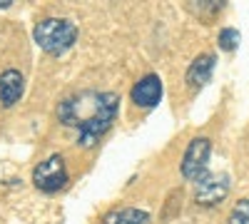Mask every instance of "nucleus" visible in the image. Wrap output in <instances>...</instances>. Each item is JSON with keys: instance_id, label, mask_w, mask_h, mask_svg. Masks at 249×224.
Returning <instances> with one entry per match:
<instances>
[{"instance_id": "423d86ee", "label": "nucleus", "mask_w": 249, "mask_h": 224, "mask_svg": "<svg viewBox=\"0 0 249 224\" xmlns=\"http://www.w3.org/2000/svg\"><path fill=\"white\" fill-rule=\"evenodd\" d=\"M230 194V174H207L197 182L195 202L199 207H214Z\"/></svg>"}, {"instance_id": "7ed1b4c3", "label": "nucleus", "mask_w": 249, "mask_h": 224, "mask_svg": "<svg viewBox=\"0 0 249 224\" xmlns=\"http://www.w3.org/2000/svg\"><path fill=\"white\" fill-rule=\"evenodd\" d=\"M117 112H120V97L115 92H102V105H100L97 115L77 130V145L95 147L100 137L112 127V122L117 120Z\"/></svg>"}, {"instance_id": "0eeeda50", "label": "nucleus", "mask_w": 249, "mask_h": 224, "mask_svg": "<svg viewBox=\"0 0 249 224\" xmlns=\"http://www.w3.org/2000/svg\"><path fill=\"white\" fill-rule=\"evenodd\" d=\"M130 97H132V103L137 107H147L150 110V107L160 105V100H162V80H160V75L150 72V75L140 77L137 83L132 85Z\"/></svg>"}, {"instance_id": "1a4fd4ad", "label": "nucleus", "mask_w": 249, "mask_h": 224, "mask_svg": "<svg viewBox=\"0 0 249 224\" xmlns=\"http://www.w3.org/2000/svg\"><path fill=\"white\" fill-rule=\"evenodd\" d=\"M25 90V77L18 70H5L0 75V103L3 107H13Z\"/></svg>"}, {"instance_id": "9d476101", "label": "nucleus", "mask_w": 249, "mask_h": 224, "mask_svg": "<svg viewBox=\"0 0 249 224\" xmlns=\"http://www.w3.org/2000/svg\"><path fill=\"white\" fill-rule=\"evenodd\" d=\"M147 222H150V214L144 209H135V207L115 209L102 219V224H147Z\"/></svg>"}, {"instance_id": "6e6552de", "label": "nucleus", "mask_w": 249, "mask_h": 224, "mask_svg": "<svg viewBox=\"0 0 249 224\" xmlns=\"http://www.w3.org/2000/svg\"><path fill=\"white\" fill-rule=\"evenodd\" d=\"M214 65H217V57H214L212 52H202V55H197L192 63H190V68H187V75H184L187 85H190L192 90H202V87L212 80Z\"/></svg>"}, {"instance_id": "f03ea898", "label": "nucleus", "mask_w": 249, "mask_h": 224, "mask_svg": "<svg viewBox=\"0 0 249 224\" xmlns=\"http://www.w3.org/2000/svg\"><path fill=\"white\" fill-rule=\"evenodd\" d=\"M100 105H102V92L82 90V92H77L72 97H65L57 105V120L65 127H77L80 130L85 122H90L97 115Z\"/></svg>"}, {"instance_id": "f8f14e48", "label": "nucleus", "mask_w": 249, "mask_h": 224, "mask_svg": "<svg viewBox=\"0 0 249 224\" xmlns=\"http://www.w3.org/2000/svg\"><path fill=\"white\" fill-rule=\"evenodd\" d=\"M227 224H249V199H239L232 207Z\"/></svg>"}, {"instance_id": "39448f33", "label": "nucleus", "mask_w": 249, "mask_h": 224, "mask_svg": "<svg viewBox=\"0 0 249 224\" xmlns=\"http://www.w3.org/2000/svg\"><path fill=\"white\" fill-rule=\"evenodd\" d=\"M212 142L207 137H195L184 150L182 157V177L187 182H199L207 177V165H210Z\"/></svg>"}, {"instance_id": "f257e3e1", "label": "nucleus", "mask_w": 249, "mask_h": 224, "mask_svg": "<svg viewBox=\"0 0 249 224\" xmlns=\"http://www.w3.org/2000/svg\"><path fill=\"white\" fill-rule=\"evenodd\" d=\"M33 37L37 48L48 55H65L77 40V28L68 17H43L33 28Z\"/></svg>"}, {"instance_id": "20e7f679", "label": "nucleus", "mask_w": 249, "mask_h": 224, "mask_svg": "<svg viewBox=\"0 0 249 224\" xmlns=\"http://www.w3.org/2000/svg\"><path fill=\"white\" fill-rule=\"evenodd\" d=\"M33 185L40 192H60L62 187L68 185V167H65V159L60 155H50L48 159H43L40 165L33 170Z\"/></svg>"}, {"instance_id": "ddd939ff", "label": "nucleus", "mask_w": 249, "mask_h": 224, "mask_svg": "<svg viewBox=\"0 0 249 224\" xmlns=\"http://www.w3.org/2000/svg\"><path fill=\"white\" fill-rule=\"evenodd\" d=\"M10 3L13 0H0V8H10Z\"/></svg>"}, {"instance_id": "9b49d317", "label": "nucleus", "mask_w": 249, "mask_h": 224, "mask_svg": "<svg viewBox=\"0 0 249 224\" xmlns=\"http://www.w3.org/2000/svg\"><path fill=\"white\" fill-rule=\"evenodd\" d=\"M239 40H242V35H239L237 28H222L219 35H217V45H219V50H224V52H232V50L239 45Z\"/></svg>"}]
</instances>
